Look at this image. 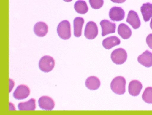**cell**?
<instances>
[{
    "instance_id": "6da1fadb",
    "label": "cell",
    "mask_w": 152,
    "mask_h": 115,
    "mask_svg": "<svg viewBox=\"0 0 152 115\" xmlns=\"http://www.w3.org/2000/svg\"><path fill=\"white\" fill-rule=\"evenodd\" d=\"M126 79L122 76H118L115 78L110 84V88L112 91L115 94L122 95L126 92Z\"/></svg>"
},
{
    "instance_id": "7a4b0ae2",
    "label": "cell",
    "mask_w": 152,
    "mask_h": 115,
    "mask_svg": "<svg viewBox=\"0 0 152 115\" xmlns=\"http://www.w3.org/2000/svg\"><path fill=\"white\" fill-rule=\"evenodd\" d=\"M57 33L58 36L64 40H68L71 38V25L67 20L61 22L57 28Z\"/></svg>"
},
{
    "instance_id": "3957f363",
    "label": "cell",
    "mask_w": 152,
    "mask_h": 115,
    "mask_svg": "<svg viewBox=\"0 0 152 115\" xmlns=\"http://www.w3.org/2000/svg\"><path fill=\"white\" fill-rule=\"evenodd\" d=\"M128 58L127 53L123 48H118L113 51L111 53V59L114 63L121 65L126 61Z\"/></svg>"
},
{
    "instance_id": "277c9868",
    "label": "cell",
    "mask_w": 152,
    "mask_h": 115,
    "mask_svg": "<svg viewBox=\"0 0 152 115\" xmlns=\"http://www.w3.org/2000/svg\"><path fill=\"white\" fill-rule=\"evenodd\" d=\"M55 66L54 59L49 55H45L39 61V68L42 71L48 73L51 71Z\"/></svg>"
},
{
    "instance_id": "5b68a950",
    "label": "cell",
    "mask_w": 152,
    "mask_h": 115,
    "mask_svg": "<svg viewBox=\"0 0 152 115\" xmlns=\"http://www.w3.org/2000/svg\"><path fill=\"white\" fill-rule=\"evenodd\" d=\"M98 35V28L97 25L94 22L90 21L86 25L85 30H84V35L86 38L89 40L94 39Z\"/></svg>"
},
{
    "instance_id": "8992f818",
    "label": "cell",
    "mask_w": 152,
    "mask_h": 115,
    "mask_svg": "<svg viewBox=\"0 0 152 115\" xmlns=\"http://www.w3.org/2000/svg\"><path fill=\"white\" fill-rule=\"evenodd\" d=\"M109 17L113 21H121L125 17V12L121 7H113L109 12Z\"/></svg>"
},
{
    "instance_id": "52a82bcc",
    "label": "cell",
    "mask_w": 152,
    "mask_h": 115,
    "mask_svg": "<svg viewBox=\"0 0 152 115\" xmlns=\"http://www.w3.org/2000/svg\"><path fill=\"white\" fill-rule=\"evenodd\" d=\"M100 26L102 28V35L105 36L108 34H112L115 32L116 25L109 20H104L100 22Z\"/></svg>"
},
{
    "instance_id": "ba28073f",
    "label": "cell",
    "mask_w": 152,
    "mask_h": 115,
    "mask_svg": "<svg viewBox=\"0 0 152 115\" xmlns=\"http://www.w3.org/2000/svg\"><path fill=\"white\" fill-rule=\"evenodd\" d=\"M30 95V89L25 85H20L18 86L16 90L15 91L13 96L15 99L18 100L26 99Z\"/></svg>"
},
{
    "instance_id": "9c48e42d",
    "label": "cell",
    "mask_w": 152,
    "mask_h": 115,
    "mask_svg": "<svg viewBox=\"0 0 152 115\" xmlns=\"http://www.w3.org/2000/svg\"><path fill=\"white\" fill-rule=\"evenodd\" d=\"M38 104L40 109L44 110H52L55 106L53 99L49 96H41L38 100Z\"/></svg>"
},
{
    "instance_id": "30bf717a",
    "label": "cell",
    "mask_w": 152,
    "mask_h": 115,
    "mask_svg": "<svg viewBox=\"0 0 152 115\" xmlns=\"http://www.w3.org/2000/svg\"><path fill=\"white\" fill-rule=\"evenodd\" d=\"M138 61L140 64L145 67L152 66V53L148 50H146L144 53L138 57Z\"/></svg>"
},
{
    "instance_id": "8fae6325",
    "label": "cell",
    "mask_w": 152,
    "mask_h": 115,
    "mask_svg": "<svg viewBox=\"0 0 152 115\" xmlns=\"http://www.w3.org/2000/svg\"><path fill=\"white\" fill-rule=\"evenodd\" d=\"M127 23L131 25L133 27V28L134 29H138L141 26V21H140L139 17H138V15L133 10H131L128 12Z\"/></svg>"
},
{
    "instance_id": "7c38bea8",
    "label": "cell",
    "mask_w": 152,
    "mask_h": 115,
    "mask_svg": "<svg viewBox=\"0 0 152 115\" xmlns=\"http://www.w3.org/2000/svg\"><path fill=\"white\" fill-rule=\"evenodd\" d=\"M142 89V84L139 81L133 80L128 86V92L133 96H137Z\"/></svg>"
},
{
    "instance_id": "4fadbf2b",
    "label": "cell",
    "mask_w": 152,
    "mask_h": 115,
    "mask_svg": "<svg viewBox=\"0 0 152 115\" xmlns=\"http://www.w3.org/2000/svg\"><path fill=\"white\" fill-rule=\"evenodd\" d=\"M48 25L43 22H38L34 26V33L37 36L44 37L48 33Z\"/></svg>"
},
{
    "instance_id": "5bb4252c",
    "label": "cell",
    "mask_w": 152,
    "mask_h": 115,
    "mask_svg": "<svg viewBox=\"0 0 152 115\" xmlns=\"http://www.w3.org/2000/svg\"><path fill=\"white\" fill-rule=\"evenodd\" d=\"M120 43H121V40L116 36L109 37V38L104 39L102 41L103 47L107 50H110V49L113 48V47L118 45Z\"/></svg>"
},
{
    "instance_id": "9a60e30c",
    "label": "cell",
    "mask_w": 152,
    "mask_h": 115,
    "mask_svg": "<svg viewBox=\"0 0 152 115\" xmlns=\"http://www.w3.org/2000/svg\"><path fill=\"white\" fill-rule=\"evenodd\" d=\"M141 14H142L143 20L148 22L152 17V4L151 3H145L141 8Z\"/></svg>"
},
{
    "instance_id": "2e32d148",
    "label": "cell",
    "mask_w": 152,
    "mask_h": 115,
    "mask_svg": "<svg viewBox=\"0 0 152 115\" xmlns=\"http://www.w3.org/2000/svg\"><path fill=\"white\" fill-rule=\"evenodd\" d=\"M84 23V20L82 17H76L74 20V33L77 38L82 35V30Z\"/></svg>"
},
{
    "instance_id": "e0dca14e",
    "label": "cell",
    "mask_w": 152,
    "mask_h": 115,
    "mask_svg": "<svg viewBox=\"0 0 152 115\" xmlns=\"http://www.w3.org/2000/svg\"><path fill=\"white\" fill-rule=\"evenodd\" d=\"M85 85L90 90H97L100 86V81L98 78L90 76L86 80Z\"/></svg>"
},
{
    "instance_id": "ac0fdd59",
    "label": "cell",
    "mask_w": 152,
    "mask_h": 115,
    "mask_svg": "<svg viewBox=\"0 0 152 115\" xmlns=\"http://www.w3.org/2000/svg\"><path fill=\"white\" fill-rule=\"evenodd\" d=\"M118 34L121 35V37L123 39H128L131 38V35H132V32L131 30L129 28L128 25H126L124 23H121L119 25L118 29Z\"/></svg>"
},
{
    "instance_id": "d6986e66",
    "label": "cell",
    "mask_w": 152,
    "mask_h": 115,
    "mask_svg": "<svg viewBox=\"0 0 152 115\" xmlns=\"http://www.w3.org/2000/svg\"><path fill=\"white\" fill-rule=\"evenodd\" d=\"M36 106H35V100L34 99H31L30 100L26 102H21L18 104V109L21 111H33L35 110Z\"/></svg>"
},
{
    "instance_id": "ffe728a7",
    "label": "cell",
    "mask_w": 152,
    "mask_h": 115,
    "mask_svg": "<svg viewBox=\"0 0 152 115\" xmlns=\"http://www.w3.org/2000/svg\"><path fill=\"white\" fill-rule=\"evenodd\" d=\"M74 9L79 14H86L88 12V7L84 1H77L74 4Z\"/></svg>"
},
{
    "instance_id": "44dd1931",
    "label": "cell",
    "mask_w": 152,
    "mask_h": 115,
    "mask_svg": "<svg viewBox=\"0 0 152 115\" xmlns=\"http://www.w3.org/2000/svg\"><path fill=\"white\" fill-rule=\"evenodd\" d=\"M143 100L147 104H152V87H147L143 91Z\"/></svg>"
},
{
    "instance_id": "7402d4cb",
    "label": "cell",
    "mask_w": 152,
    "mask_h": 115,
    "mask_svg": "<svg viewBox=\"0 0 152 115\" xmlns=\"http://www.w3.org/2000/svg\"><path fill=\"white\" fill-rule=\"evenodd\" d=\"M89 4H90L93 9H100L102 7L103 4H104V1L102 0H90Z\"/></svg>"
},
{
    "instance_id": "603a6c76",
    "label": "cell",
    "mask_w": 152,
    "mask_h": 115,
    "mask_svg": "<svg viewBox=\"0 0 152 115\" xmlns=\"http://www.w3.org/2000/svg\"><path fill=\"white\" fill-rule=\"evenodd\" d=\"M146 43L150 48L152 49V34H149L146 38Z\"/></svg>"
},
{
    "instance_id": "cb8c5ba5",
    "label": "cell",
    "mask_w": 152,
    "mask_h": 115,
    "mask_svg": "<svg viewBox=\"0 0 152 115\" xmlns=\"http://www.w3.org/2000/svg\"><path fill=\"white\" fill-rule=\"evenodd\" d=\"M10 109L12 111L15 110V107H14V106H13L12 103H10Z\"/></svg>"
},
{
    "instance_id": "d4e9b609",
    "label": "cell",
    "mask_w": 152,
    "mask_h": 115,
    "mask_svg": "<svg viewBox=\"0 0 152 115\" xmlns=\"http://www.w3.org/2000/svg\"><path fill=\"white\" fill-rule=\"evenodd\" d=\"M10 91H11L12 89V86H13V85H14V84H13V81L11 80V79H10Z\"/></svg>"
},
{
    "instance_id": "484cf974",
    "label": "cell",
    "mask_w": 152,
    "mask_h": 115,
    "mask_svg": "<svg viewBox=\"0 0 152 115\" xmlns=\"http://www.w3.org/2000/svg\"><path fill=\"white\" fill-rule=\"evenodd\" d=\"M150 28L152 30V17H151V23H150Z\"/></svg>"
}]
</instances>
